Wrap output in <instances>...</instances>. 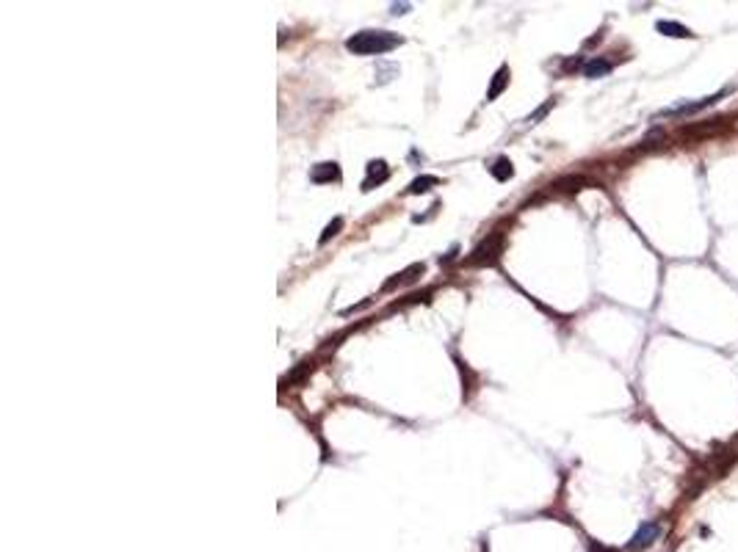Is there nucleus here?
<instances>
[{"label": "nucleus", "instance_id": "obj_6", "mask_svg": "<svg viewBox=\"0 0 738 552\" xmlns=\"http://www.w3.org/2000/svg\"><path fill=\"white\" fill-rule=\"evenodd\" d=\"M584 186H592V182H589L584 174H567V177H559L556 182H553V188H556V191H565V194L581 191Z\"/></svg>", "mask_w": 738, "mask_h": 552}, {"label": "nucleus", "instance_id": "obj_14", "mask_svg": "<svg viewBox=\"0 0 738 552\" xmlns=\"http://www.w3.org/2000/svg\"><path fill=\"white\" fill-rule=\"evenodd\" d=\"M340 230H343V219H332V221H329V224H326V230H324V232H321V238H318V243H321V246H324V243H326V241H329V238H335V235H337V232H340Z\"/></svg>", "mask_w": 738, "mask_h": 552}, {"label": "nucleus", "instance_id": "obj_1", "mask_svg": "<svg viewBox=\"0 0 738 552\" xmlns=\"http://www.w3.org/2000/svg\"><path fill=\"white\" fill-rule=\"evenodd\" d=\"M401 45L399 34L390 31H359L346 42V50L354 56H385Z\"/></svg>", "mask_w": 738, "mask_h": 552}, {"label": "nucleus", "instance_id": "obj_15", "mask_svg": "<svg viewBox=\"0 0 738 552\" xmlns=\"http://www.w3.org/2000/svg\"><path fill=\"white\" fill-rule=\"evenodd\" d=\"M423 271H426V265H423V263H415V265H410V268L401 274V282H415L418 274H423Z\"/></svg>", "mask_w": 738, "mask_h": 552}, {"label": "nucleus", "instance_id": "obj_4", "mask_svg": "<svg viewBox=\"0 0 738 552\" xmlns=\"http://www.w3.org/2000/svg\"><path fill=\"white\" fill-rule=\"evenodd\" d=\"M721 94H724V91H719V94H713V97H702V100H697V102H683V105L664 108L661 116H688V113H699V111H705L708 105H716V102L721 100Z\"/></svg>", "mask_w": 738, "mask_h": 552}, {"label": "nucleus", "instance_id": "obj_7", "mask_svg": "<svg viewBox=\"0 0 738 552\" xmlns=\"http://www.w3.org/2000/svg\"><path fill=\"white\" fill-rule=\"evenodd\" d=\"M310 179L313 182H337L340 179V168H337V163H318L313 171H310Z\"/></svg>", "mask_w": 738, "mask_h": 552}, {"label": "nucleus", "instance_id": "obj_2", "mask_svg": "<svg viewBox=\"0 0 738 552\" xmlns=\"http://www.w3.org/2000/svg\"><path fill=\"white\" fill-rule=\"evenodd\" d=\"M500 252H503V232H492V235H487V241H481L473 252H470V257H467V265H492L498 257H500Z\"/></svg>", "mask_w": 738, "mask_h": 552}, {"label": "nucleus", "instance_id": "obj_12", "mask_svg": "<svg viewBox=\"0 0 738 552\" xmlns=\"http://www.w3.org/2000/svg\"><path fill=\"white\" fill-rule=\"evenodd\" d=\"M489 171H492V177H495V179L506 182V179L514 174V166H512V160H509V157H498V160L489 166Z\"/></svg>", "mask_w": 738, "mask_h": 552}, {"label": "nucleus", "instance_id": "obj_3", "mask_svg": "<svg viewBox=\"0 0 738 552\" xmlns=\"http://www.w3.org/2000/svg\"><path fill=\"white\" fill-rule=\"evenodd\" d=\"M661 536V525L658 522H644V525H639V530L631 536V541H628V552H636V549H644V547H650L655 538Z\"/></svg>", "mask_w": 738, "mask_h": 552}, {"label": "nucleus", "instance_id": "obj_17", "mask_svg": "<svg viewBox=\"0 0 738 552\" xmlns=\"http://www.w3.org/2000/svg\"><path fill=\"white\" fill-rule=\"evenodd\" d=\"M407 12H410V3H401V6L396 3V6H393V14H407Z\"/></svg>", "mask_w": 738, "mask_h": 552}, {"label": "nucleus", "instance_id": "obj_11", "mask_svg": "<svg viewBox=\"0 0 738 552\" xmlns=\"http://www.w3.org/2000/svg\"><path fill=\"white\" fill-rule=\"evenodd\" d=\"M609 72H611V61H606V58H592V61L584 64V75L587 78H603Z\"/></svg>", "mask_w": 738, "mask_h": 552}, {"label": "nucleus", "instance_id": "obj_5", "mask_svg": "<svg viewBox=\"0 0 738 552\" xmlns=\"http://www.w3.org/2000/svg\"><path fill=\"white\" fill-rule=\"evenodd\" d=\"M390 177V168L385 160H371L368 163V174L362 179V191H371L374 186H382V182Z\"/></svg>", "mask_w": 738, "mask_h": 552}, {"label": "nucleus", "instance_id": "obj_16", "mask_svg": "<svg viewBox=\"0 0 738 552\" xmlns=\"http://www.w3.org/2000/svg\"><path fill=\"white\" fill-rule=\"evenodd\" d=\"M550 108H553V100H547V102H545V105H542V108H539V111H536V113H534V116H531L528 122H536V119H542V116H545V113H547Z\"/></svg>", "mask_w": 738, "mask_h": 552}, {"label": "nucleus", "instance_id": "obj_13", "mask_svg": "<svg viewBox=\"0 0 738 552\" xmlns=\"http://www.w3.org/2000/svg\"><path fill=\"white\" fill-rule=\"evenodd\" d=\"M721 122H724V119H713V122L699 124V127H683V133H686V135H710V133H716V130L721 127Z\"/></svg>", "mask_w": 738, "mask_h": 552}, {"label": "nucleus", "instance_id": "obj_9", "mask_svg": "<svg viewBox=\"0 0 738 552\" xmlns=\"http://www.w3.org/2000/svg\"><path fill=\"white\" fill-rule=\"evenodd\" d=\"M509 86V69L506 67H500L498 72H495V78H492V86H489V91H487V102H492V100H498L500 97V91Z\"/></svg>", "mask_w": 738, "mask_h": 552}, {"label": "nucleus", "instance_id": "obj_10", "mask_svg": "<svg viewBox=\"0 0 738 552\" xmlns=\"http://www.w3.org/2000/svg\"><path fill=\"white\" fill-rule=\"evenodd\" d=\"M434 186H440V177H432V174H423V177H415V179L410 182V188H407V194H426V191H432Z\"/></svg>", "mask_w": 738, "mask_h": 552}, {"label": "nucleus", "instance_id": "obj_8", "mask_svg": "<svg viewBox=\"0 0 738 552\" xmlns=\"http://www.w3.org/2000/svg\"><path fill=\"white\" fill-rule=\"evenodd\" d=\"M655 31L664 34V36H672V39H688V36H694L686 25H680V23H669V20H658V23H655Z\"/></svg>", "mask_w": 738, "mask_h": 552}]
</instances>
